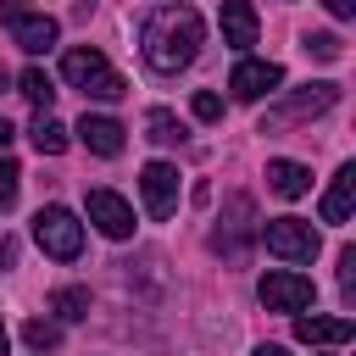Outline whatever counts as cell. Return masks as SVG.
<instances>
[{
  "label": "cell",
  "mask_w": 356,
  "mask_h": 356,
  "mask_svg": "<svg viewBox=\"0 0 356 356\" xmlns=\"http://www.w3.org/2000/svg\"><path fill=\"white\" fill-rule=\"evenodd\" d=\"M61 78L72 83V89H83L89 100H122L128 95V83H122V72L95 50V44H78V50H67L61 56Z\"/></svg>",
  "instance_id": "cell-2"
},
{
  "label": "cell",
  "mask_w": 356,
  "mask_h": 356,
  "mask_svg": "<svg viewBox=\"0 0 356 356\" xmlns=\"http://www.w3.org/2000/svg\"><path fill=\"white\" fill-rule=\"evenodd\" d=\"M256 295H261V306H267V312H306L317 289H312V278H306V273L278 267V273H267V278L256 284Z\"/></svg>",
  "instance_id": "cell-7"
},
{
  "label": "cell",
  "mask_w": 356,
  "mask_h": 356,
  "mask_svg": "<svg viewBox=\"0 0 356 356\" xmlns=\"http://www.w3.org/2000/svg\"><path fill=\"white\" fill-rule=\"evenodd\" d=\"M89 222L106 234V239H128L134 234V206L117 195V189H89Z\"/></svg>",
  "instance_id": "cell-10"
},
{
  "label": "cell",
  "mask_w": 356,
  "mask_h": 356,
  "mask_svg": "<svg viewBox=\"0 0 356 356\" xmlns=\"http://www.w3.org/2000/svg\"><path fill=\"white\" fill-rule=\"evenodd\" d=\"M33 239H39L44 256L72 261V256L83 250V222H78L67 206H39V217H33Z\"/></svg>",
  "instance_id": "cell-3"
},
{
  "label": "cell",
  "mask_w": 356,
  "mask_h": 356,
  "mask_svg": "<svg viewBox=\"0 0 356 356\" xmlns=\"http://www.w3.org/2000/svg\"><path fill=\"white\" fill-rule=\"evenodd\" d=\"M139 195H145V211H150L156 222L172 217V211H178V167H172V161H145Z\"/></svg>",
  "instance_id": "cell-8"
},
{
  "label": "cell",
  "mask_w": 356,
  "mask_h": 356,
  "mask_svg": "<svg viewBox=\"0 0 356 356\" xmlns=\"http://www.w3.org/2000/svg\"><path fill=\"white\" fill-rule=\"evenodd\" d=\"M6 345H11V334H6V323H0V356H6Z\"/></svg>",
  "instance_id": "cell-32"
},
{
  "label": "cell",
  "mask_w": 356,
  "mask_h": 356,
  "mask_svg": "<svg viewBox=\"0 0 356 356\" xmlns=\"http://www.w3.org/2000/svg\"><path fill=\"white\" fill-rule=\"evenodd\" d=\"M145 139H156V145H184V122H178L167 106H156V111L145 117Z\"/></svg>",
  "instance_id": "cell-20"
},
{
  "label": "cell",
  "mask_w": 356,
  "mask_h": 356,
  "mask_svg": "<svg viewBox=\"0 0 356 356\" xmlns=\"http://www.w3.org/2000/svg\"><path fill=\"white\" fill-rule=\"evenodd\" d=\"M222 39L234 50H250L256 44V6L250 0H222Z\"/></svg>",
  "instance_id": "cell-14"
},
{
  "label": "cell",
  "mask_w": 356,
  "mask_h": 356,
  "mask_svg": "<svg viewBox=\"0 0 356 356\" xmlns=\"http://www.w3.org/2000/svg\"><path fill=\"white\" fill-rule=\"evenodd\" d=\"M356 334L350 317H295V339L300 345H345Z\"/></svg>",
  "instance_id": "cell-13"
},
{
  "label": "cell",
  "mask_w": 356,
  "mask_h": 356,
  "mask_svg": "<svg viewBox=\"0 0 356 356\" xmlns=\"http://www.w3.org/2000/svg\"><path fill=\"white\" fill-rule=\"evenodd\" d=\"M6 28H11V44H17V50H28V56L50 50V44H56V33H61V28H56V17H44V11H17Z\"/></svg>",
  "instance_id": "cell-11"
},
{
  "label": "cell",
  "mask_w": 356,
  "mask_h": 356,
  "mask_svg": "<svg viewBox=\"0 0 356 356\" xmlns=\"http://www.w3.org/2000/svg\"><path fill=\"white\" fill-rule=\"evenodd\" d=\"M350 206H356V167L345 161V167L334 172L328 195H323V222H345V217H350Z\"/></svg>",
  "instance_id": "cell-15"
},
{
  "label": "cell",
  "mask_w": 356,
  "mask_h": 356,
  "mask_svg": "<svg viewBox=\"0 0 356 356\" xmlns=\"http://www.w3.org/2000/svg\"><path fill=\"white\" fill-rule=\"evenodd\" d=\"M189 111H195V117H200V122H217V117H222V100H217V95H211V89H200V95H195V100H189Z\"/></svg>",
  "instance_id": "cell-24"
},
{
  "label": "cell",
  "mask_w": 356,
  "mask_h": 356,
  "mask_svg": "<svg viewBox=\"0 0 356 356\" xmlns=\"http://www.w3.org/2000/svg\"><path fill=\"white\" fill-rule=\"evenodd\" d=\"M6 89H11V72H6V67H0V95H6Z\"/></svg>",
  "instance_id": "cell-31"
},
{
  "label": "cell",
  "mask_w": 356,
  "mask_h": 356,
  "mask_svg": "<svg viewBox=\"0 0 356 356\" xmlns=\"http://www.w3.org/2000/svg\"><path fill=\"white\" fill-rule=\"evenodd\" d=\"M17 189H22V167H17L11 156H0V211L17 206Z\"/></svg>",
  "instance_id": "cell-23"
},
{
  "label": "cell",
  "mask_w": 356,
  "mask_h": 356,
  "mask_svg": "<svg viewBox=\"0 0 356 356\" xmlns=\"http://www.w3.org/2000/svg\"><path fill=\"white\" fill-rule=\"evenodd\" d=\"M334 106H339V83H306L300 95H289L284 106H273V111L261 117V134H278V128L306 122V117H323V111H334Z\"/></svg>",
  "instance_id": "cell-5"
},
{
  "label": "cell",
  "mask_w": 356,
  "mask_h": 356,
  "mask_svg": "<svg viewBox=\"0 0 356 356\" xmlns=\"http://www.w3.org/2000/svg\"><path fill=\"white\" fill-rule=\"evenodd\" d=\"M50 312H56L61 323H78V317H89V289H83V284H61V289L50 295Z\"/></svg>",
  "instance_id": "cell-18"
},
{
  "label": "cell",
  "mask_w": 356,
  "mask_h": 356,
  "mask_svg": "<svg viewBox=\"0 0 356 356\" xmlns=\"http://www.w3.org/2000/svg\"><path fill=\"white\" fill-rule=\"evenodd\" d=\"M17 261V239H0V267H11Z\"/></svg>",
  "instance_id": "cell-28"
},
{
  "label": "cell",
  "mask_w": 356,
  "mask_h": 356,
  "mask_svg": "<svg viewBox=\"0 0 356 356\" xmlns=\"http://www.w3.org/2000/svg\"><path fill=\"white\" fill-rule=\"evenodd\" d=\"M250 356H289V350H284V345H256Z\"/></svg>",
  "instance_id": "cell-30"
},
{
  "label": "cell",
  "mask_w": 356,
  "mask_h": 356,
  "mask_svg": "<svg viewBox=\"0 0 356 356\" xmlns=\"http://www.w3.org/2000/svg\"><path fill=\"white\" fill-rule=\"evenodd\" d=\"M22 339H28L33 350H56V345H61V323H44V317H33V323H22Z\"/></svg>",
  "instance_id": "cell-21"
},
{
  "label": "cell",
  "mask_w": 356,
  "mask_h": 356,
  "mask_svg": "<svg viewBox=\"0 0 356 356\" xmlns=\"http://www.w3.org/2000/svg\"><path fill=\"white\" fill-rule=\"evenodd\" d=\"M267 189L284 195V200H300L312 189V167H300V161H267Z\"/></svg>",
  "instance_id": "cell-16"
},
{
  "label": "cell",
  "mask_w": 356,
  "mask_h": 356,
  "mask_svg": "<svg viewBox=\"0 0 356 356\" xmlns=\"http://www.w3.org/2000/svg\"><path fill=\"white\" fill-rule=\"evenodd\" d=\"M256 234L267 239V250H273L278 261H312V256L323 250V239H317V228H312L306 217H273V222H261Z\"/></svg>",
  "instance_id": "cell-4"
},
{
  "label": "cell",
  "mask_w": 356,
  "mask_h": 356,
  "mask_svg": "<svg viewBox=\"0 0 356 356\" xmlns=\"http://www.w3.org/2000/svg\"><path fill=\"white\" fill-rule=\"evenodd\" d=\"M28 139H33V150H39V156H61V150H67V128H61L50 111H39V117H33Z\"/></svg>",
  "instance_id": "cell-17"
},
{
  "label": "cell",
  "mask_w": 356,
  "mask_h": 356,
  "mask_svg": "<svg viewBox=\"0 0 356 356\" xmlns=\"http://www.w3.org/2000/svg\"><path fill=\"white\" fill-rule=\"evenodd\" d=\"M278 83H284V67H278V61H256V56L234 61V72H228L234 100H261V95H273Z\"/></svg>",
  "instance_id": "cell-9"
},
{
  "label": "cell",
  "mask_w": 356,
  "mask_h": 356,
  "mask_svg": "<svg viewBox=\"0 0 356 356\" xmlns=\"http://www.w3.org/2000/svg\"><path fill=\"white\" fill-rule=\"evenodd\" d=\"M17 11H28V0H0V22H11Z\"/></svg>",
  "instance_id": "cell-27"
},
{
  "label": "cell",
  "mask_w": 356,
  "mask_h": 356,
  "mask_svg": "<svg viewBox=\"0 0 356 356\" xmlns=\"http://www.w3.org/2000/svg\"><path fill=\"white\" fill-rule=\"evenodd\" d=\"M11 139H17V128H11V122H6V117H0V150H6V145H11Z\"/></svg>",
  "instance_id": "cell-29"
},
{
  "label": "cell",
  "mask_w": 356,
  "mask_h": 356,
  "mask_svg": "<svg viewBox=\"0 0 356 356\" xmlns=\"http://www.w3.org/2000/svg\"><path fill=\"white\" fill-rule=\"evenodd\" d=\"M300 44H306V56H317V61H339V56H345V39H339V33H306Z\"/></svg>",
  "instance_id": "cell-22"
},
{
  "label": "cell",
  "mask_w": 356,
  "mask_h": 356,
  "mask_svg": "<svg viewBox=\"0 0 356 356\" xmlns=\"http://www.w3.org/2000/svg\"><path fill=\"white\" fill-rule=\"evenodd\" d=\"M200 39H206V22L195 6H156L139 22V50L150 72H184L200 56Z\"/></svg>",
  "instance_id": "cell-1"
},
{
  "label": "cell",
  "mask_w": 356,
  "mask_h": 356,
  "mask_svg": "<svg viewBox=\"0 0 356 356\" xmlns=\"http://www.w3.org/2000/svg\"><path fill=\"white\" fill-rule=\"evenodd\" d=\"M250 239H256V206H250V195H228V211L211 234V250H222L228 261H245Z\"/></svg>",
  "instance_id": "cell-6"
},
{
  "label": "cell",
  "mask_w": 356,
  "mask_h": 356,
  "mask_svg": "<svg viewBox=\"0 0 356 356\" xmlns=\"http://www.w3.org/2000/svg\"><path fill=\"white\" fill-rule=\"evenodd\" d=\"M350 284H356V250L345 245V250H339V289L350 295Z\"/></svg>",
  "instance_id": "cell-25"
},
{
  "label": "cell",
  "mask_w": 356,
  "mask_h": 356,
  "mask_svg": "<svg viewBox=\"0 0 356 356\" xmlns=\"http://www.w3.org/2000/svg\"><path fill=\"white\" fill-rule=\"evenodd\" d=\"M72 134H78V139H83V145H89L95 156H122V134H128V128H122L117 117H100V111H83V122H78Z\"/></svg>",
  "instance_id": "cell-12"
},
{
  "label": "cell",
  "mask_w": 356,
  "mask_h": 356,
  "mask_svg": "<svg viewBox=\"0 0 356 356\" xmlns=\"http://www.w3.org/2000/svg\"><path fill=\"white\" fill-rule=\"evenodd\" d=\"M17 95H28L39 111H50V100H56V83H50V72H44V67H28V72L17 78Z\"/></svg>",
  "instance_id": "cell-19"
},
{
  "label": "cell",
  "mask_w": 356,
  "mask_h": 356,
  "mask_svg": "<svg viewBox=\"0 0 356 356\" xmlns=\"http://www.w3.org/2000/svg\"><path fill=\"white\" fill-rule=\"evenodd\" d=\"M323 6H328L339 22H345V17H356V0H323Z\"/></svg>",
  "instance_id": "cell-26"
}]
</instances>
